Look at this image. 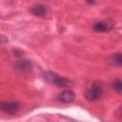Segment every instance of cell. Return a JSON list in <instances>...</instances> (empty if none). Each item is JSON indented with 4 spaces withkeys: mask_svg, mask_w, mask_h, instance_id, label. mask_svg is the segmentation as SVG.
Wrapping results in <instances>:
<instances>
[{
    "mask_svg": "<svg viewBox=\"0 0 122 122\" xmlns=\"http://www.w3.org/2000/svg\"><path fill=\"white\" fill-rule=\"evenodd\" d=\"M103 92V85L100 82H94L87 89L85 96L89 101H96L102 97Z\"/></svg>",
    "mask_w": 122,
    "mask_h": 122,
    "instance_id": "7a4b0ae2",
    "label": "cell"
},
{
    "mask_svg": "<svg viewBox=\"0 0 122 122\" xmlns=\"http://www.w3.org/2000/svg\"><path fill=\"white\" fill-rule=\"evenodd\" d=\"M16 68L21 71H30L31 70V63L29 60H20L17 62Z\"/></svg>",
    "mask_w": 122,
    "mask_h": 122,
    "instance_id": "52a82bcc",
    "label": "cell"
},
{
    "mask_svg": "<svg viewBox=\"0 0 122 122\" xmlns=\"http://www.w3.org/2000/svg\"><path fill=\"white\" fill-rule=\"evenodd\" d=\"M75 94L71 90H66L57 95V99L63 103H71L74 101Z\"/></svg>",
    "mask_w": 122,
    "mask_h": 122,
    "instance_id": "5b68a950",
    "label": "cell"
},
{
    "mask_svg": "<svg viewBox=\"0 0 122 122\" xmlns=\"http://www.w3.org/2000/svg\"><path fill=\"white\" fill-rule=\"evenodd\" d=\"M1 110L7 113V114H15L16 112H19L21 108V104L17 101H12V102H1L0 104Z\"/></svg>",
    "mask_w": 122,
    "mask_h": 122,
    "instance_id": "3957f363",
    "label": "cell"
},
{
    "mask_svg": "<svg viewBox=\"0 0 122 122\" xmlns=\"http://www.w3.org/2000/svg\"><path fill=\"white\" fill-rule=\"evenodd\" d=\"M30 11L34 16L43 17L47 14V7L43 4H35L31 7Z\"/></svg>",
    "mask_w": 122,
    "mask_h": 122,
    "instance_id": "8992f818",
    "label": "cell"
},
{
    "mask_svg": "<svg viewBox=\"0 0 122 122\" xmlns=\"http://www.w3.org/2000/svg\"><path fill=\"white\" fill-rule=\"evenodd\" d=\"M111 62L112 65L117 66V67H122V52H117L114 53L111 57Z\"/></svg>",
    "mask_w": 122,
    "mask_h": 122,
    "instance_id": "ba28073f",
    "label": "cell"
},
{
    "mask_svg": "<svg viewBox=\"0 0 122 122\" xmlns=\"http://www.w3.org/2000/svg\"><path fill=\"white\" fill-rule=\"evenodd\" d=\"M44 79L47 80L48 82H50L51 84L52 85H55L57 87H60V88H68V87H71L72 84L70 80H68L67 78H64L54 72H51V71H46L44 73Z\"/></svg>",
    "mask_w": 122,
    "mask_h": 122,
    "instance_id": "6da1fadb",
    "label": "cell"
},
{
    "mask_svg": "<svg viewBox=\"0 0 122 122\" xmlns=\"http://www.w3.org/2000/svg\"><path fill=\"white\" fill-rule=\"evenodd\" d=\"M121 110H122V109H121Z\"/></svg>",
    "mask_w": 122,
    "mask_h": 122,
    "instance_id": "30bf717a",
    "label": "cell"
},
{
    "mask_svg": "<svg viewBox=\"0 0 122 122\" xmlns=\"http://www.w3.org/2000/svg\"><path fill=\"white\" fill-rule=\"evenodd\" d=\"M112 89L117 92H122V80L121 79H115L112 83Z\"/></svg>",
    "mask_w": 122,
    "mask_h": 122,
    "instance_id": "9c48e42d",
    "label": "cell"
},
{
    "mask_svg": "<svg viewBox=\"0 0 122 122\" xmlns=\"http://www.w3.org/2000/svg\"><path fill=\"white\" fill-rule=\"evenodd\" d=\"M113 26H114L113 21L111 19H107V20H102V21H98L94 23L93 30L97 32H107L112 30Z\"/></svg>",
    "mask_w": 122,
    "mask_h": 122,
    "instance_id": "277c9868",
    "label": "cell"
}]
</instances>
